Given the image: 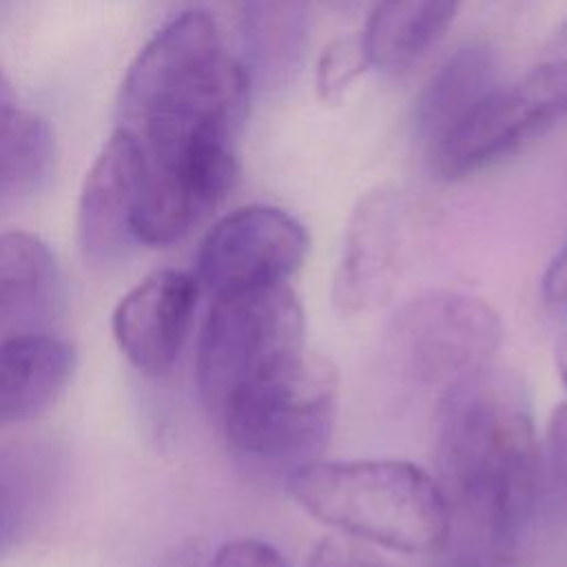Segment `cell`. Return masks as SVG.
<instances>
[{"instance_id":"21","label":"cell","mask_w":567,"mask_h":567,"mask_svg":"<svg viewBox=\"0 0 567 567\" xmlns=\"http://www.w3.org/2000/svg\"><path fill=\"white\" fill-rule=\"evenodd\" d=\"M308 567H388L370 547L350 536H328L315 545Z\"/></svg>"},{"instance_id":"13","label":"cell","mask_w":567,"mask_h":567,"mask_svg":"<svg viewBox=\"0 0 567 567\" xmlns=\"http://www.w3.org/2000/svg\"><path fill=\"white\" fill-rule=\"evenodd\" d=\"M75 365V348L51 332L0 339V427L47 412L69 388Z\"/></svg>"},{"instance_id":"28","label":"cell","mask_w":567,"mask_h":567,"mask_svg":"<svg viewBox=\"0 0 567 567\" xmlns=\"http://www.w3.org/2000/svg\"><path fill=\"white\" fill-rule=\"evenodd\" d=\"M556 44H558V58L567 60V22L560 27L558 38H556Z\"/></svg>"},{"instance_id":"6","label":"cell","mask_w":567,"mask_h":567,"mask_svg":"<svg viewBox=\"0 0 567 567\" xmlns=\"http://www.w3.org/2000/svg\"><path fill=\"white\" fill-rule=\"evenodd\" d=\"M303 308L288 284L215 297L197 341L199 396L217 419L248 381L303 350Z\"/></svg>"},{"instance_id":"18","label":"cell","mask_w":567,"mask_h":567,"mask_svg":"<svg viewBox=\"0 0 567 567\" xmlns=\"http://www.w3.org/2000/svg\"><path fill=\"white\" fill-rule=\"evenodd\" d=\"M55 142L49 124L13 102H0V213L29 202L49 179Z\"/></svg>"},{"instance_id":"14","label":"cell","mask_w":567,"mask_h":567,"mask_svg":"<svg viewBox=\"0 0 567 567\" xmlns=\"http://www.w3.org/2000/svg\"><path fill=\"white\" fill-rule=\"evenodd\" d=\"M60 452L51 441H0V558L24 543L47 516L60 485Z\"/></svg>"},{"instance_id":"25","label":"cell","mask_w":567,"mask_h":567,"mask_svg":"<svg viewBox=\"0 0 567 567\" xmlns=\"http://www.w3.org/2000/svg\"><path fill=\"white\" fill-rule=\"evenodd\" d=\"M556 368H558V374H560V379L567 388V332L556 343Z\"/></svg>"},{"instance_id":"1","label":"cell","mask_w":567,"mask_h":567,"mask_svg":"<svg viewBox=\"0 0 567 567\" xmlns=\"http://www.w3.org/2000/svg\"><path fill=\"white\" fill-rule=\"evenodd\" d=\"M250 84L206 9L182 11L135 55L120 84L115 128L137 148L140 244L179 241L230 193Z\"/></svg>"},{"instance_id":"15","label":"cell","mask_w":567,"mask_h":567,"mask_svg":"<svg viewBox=\"0 0 567 567\" xmlns=\"http://www.w3.org/2000/svg\"><path fill=\"white\" fill-rule=\"evenodd\" d=\"M496 84L498 60L487 42L456 47L430 73L414 100L412 128L425 151L436 146Z\"/></svg>"},{"instance_id":"16","label":"cell","mask_w":567,"mask_h":567,"mask_svg":"<svg viewBox=\"0 0 567 567\" xmlns=\"http://www.w3.org/2000/svg\"><path fill=\"white\" fill-rule=\"evenodd\" d=\"M246 69L266 84L290 80L306 55L310 0H235Z\"/></svg>"},{"instance_id":"23","label":"cell","mask_w":567,"mask_h":567,"mask_svg":"<svg viewBox=\"0 0 567 567\" xmlns=\"http://www.w3.org/2000/svg\"><path fill=\"white\" fill-rule=\"evenodd\" d=\"M543 299L551 306H567V244L556 252L545 270Z\"/></svg>"},{"instance_id":"4","label":"cell","mask_w":567,"mask_h":567,"mask_svg":"<svg viewBox=\"0 0 567 567\" xmlns=\"http://www.w3.org/2000/svg\"><path fill=\"white\" fill-rule=\"evenodd\" d=\"M337 394L334 363L303 348L241 385L217 421L235 454L288 478L326 447Z\"/></svg>"},{"instance_id":"19","label":"cell","mask_w":567,"mask_h":567,"mask_svg":"<svg viewBox=\"0 0 567 567\" xmlns=\"http://www.w3.org/2000/svg\"><path fill=\"white\" fill-rule=\"evenodd\" d=\"M538 476L540 512L549 523L567 527V401L547 421L538 452Z\"/></svg>"},{"instance_id":"12","label":"cell","mask_w":567,"mask_h":567,"mask_svg":"<svg viewBox=\"0 0 567 567\" xmlns=\"http://www.w3.org/2000/svg\"><path fill=\"white\" fill-rule=\"evenodd\" d=\"M64 284L55 255L24 230L0 233V339L49 332L62 310Z\"/></svg>"},{"instance_id":"8","label":"cell","mask_w":567,"mask_h":567,"mask_svg":"<svg viewBox=\"0 0 567 567\" xmlns=\"http://www.w3.org/2000/svg\"><path fill=\"white\" fill-rule=\"evenodd\" d=\"M310 248L306 228L284 208L250 204L224 215L197 250V281L213 297L286 284Z\"/></svg>"},{"instance_id":"3","label":"cell","mask_w":567,"mask_h":567,"mask_svg":"<svg viewBox=\"0 0 567 567\" xmlns=\"http://www.w3.org/2000/svg\"><path fill=\"white\" fill-rule=\"evenodd\" d=\"M286 481L303 512L354 540L401 554H432L447 543L452 507L445 492L410 461L317 458Z\"/></svg>"},{"instance_id":"22","label":"cell","mask_w":567,"mask_h":567,"mask_svg":"<svg viewBox=\"0 0 567 567\" xmlns=\"http://www.w3.org/2000/svg\"><path fill=\"white\" fill-rule=\"evenodd\" d=\"M206 567H288L277 547L257 538H237L221 545Z\"/></svg>"},{"instance_id":"2","label":"cell","mask_w":567,"mask_h":567,"mask_svg":"<svg viewBox=\"0 0 567 567\" xmlns=\"http://www.w3.org/2000/svg\"><path fill=\"white\" fill-rule=\"evenodd\" d=\"M538 452L532 401L514 372L487 365L439 394V485L498 549L516 547L540 512Z\"/></svg>"},{"instance_id":"10","label":"cell","mask_w":567,"mask_h":567,"mask_svg":"<svg viewBox=\"0 0 567 567\" xmlns=\"http://www.w3.org/2000/svg\"><path fill=\"white\" fill-rule=\"evenodd\" d=\"M199 299L197 277L162 268L135 284L115 306L117 348L144 374H162L179 357Z\"/></svg>"},{"instance_id":"29","label":"cell","mask_w":567,"mask_h":567,"mask_svg":"<svg viewBox=\"0 0 567 567\" xmlns=\"http://www.w3.org/2000/svg\"><path fill=\"white\" fill-rule=\"evenodd\" d=\"M11 4V0H0V16L4 13V9Z\"/></svg>"},{"instance_id":"24","label":"cell","mask_w":567,"mask_h":567,"mask_svg":"<svg viewBox=\"0 0 567 567\" xmlns=\"http://www.w3.org/2000/svg\"><path fill=\"white\" fill-rule=\"evenodd\" d=\"M159 567H204L202 565V549L195 543H184L166 556Z\"/></svg>"},{"instance_id":"5","label":"cell","mask_w":567,"mask_h":567,"mask_svg":"<svg viewBox=\"0 0 567 567\" xmlns=\"http://www.w3.org/2000/svg\"><path fill=\"white\" fill-rule=\"evenodd\" d=\"M501 339V317L485 299L458 290H430L394 312L383 346L401 383L441 394L492 365Z\"/></svg>"},{"instance_id":"17","label":"cell","mask_w":567,"mask_h":567,"mask_svg":"<svg viewBox=\"0 0 567 567\" xmlns=\"http://www.w3.org/2000/svg\"><path fill=\"white\" fill-rule=\"evenodd\" d=\"M463 0H379L361 31L370 66L401 71L423 58L450 29Z\"/></svg>"},{"instance_id":"11","label":"cell","mask_w":567,"mask_h":567,"mask_svg":"<svg viewBox=\"0 0 567 567\" xmlns=\"http://www.w3.org/2000/svg\"><path fill=\"white\" fill-rule=\"evenodd\" d=\"M135 184L137 148L115 128L91 164L78 199L75 239L91 266L113 268L140 244L133 230Z\"/></svg>"},{"instance_id":"27","label":"cell","mask_w":567,"mask_h":567,"mask_svg":"<svg viewBox=\"0 0 567 567\" xmlns=\"http://www.w3.org/2000/svg\"><path fill=\"white\" fill-rule=\"evenodd\" d=\"M13 100H16V95H13L11 82L7 80V75L0 69V102H13Z\"/></svg>"},{"instance_id":"20","label":"cell","mask_w":567,"mask_h":567,"mask_svg":"<svg viewBox=\"0 0 567 567\" xmlns=\"http://www.w3.org/2000/svg\"><path fill=\"white\" fill-rule=\"evenodd\" d=\"M365 66L370 64L359 35H341L332 40L317 62V93L326 102L339 100Z\"/></svg>"},{"instance_id":"9","label":"cell","mask_w":567,"mask_h":567,"mask_svg":"<svg viewBox=\"0 0 567 567\" xmlns=\"http://www.w3.org/2000/svg\"><path fill=\"white\" fill-rule=\"evenodd\" d=\"M405 213L401 193L390 188L370 190L354 206L332 277L341 315L374 310L392 297L408 244Z\"/></svg>"},{"instance_id":"26","label":"cell","mask_w":567,"mask_h":567,"mask_svg":"<svg viewBox=\"0 0 567 567\" xmlns=\"http://www.w3.org/2000/svg\"><path fill=\"white\" fill-rule=\"evenodd\" d=\"M332 9H339V11H354V9H361L365 4L374 7L379 0H326Z\"/></svg>"},{"instance_id":"7","label":"cell","mask_w":567,"mask_h":567,"mask_svg":"<svg viewBox=\"0 0 567 567\" xmlns=\"http://www.w3.org/2000/svg\"><path fill=\"white\" fill-rule=\"evenodd\" d=\"M567 115V60H547L525 75L496 84L427 151L436 177H470L538 137Z\"/></svg>"}]
</instances>
